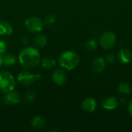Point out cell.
<instances>
[{
    "label": "cell",
    "instance_id": "obj_24",
    "mask_svg": "<svg viewBox=\"0 0 132 132\" xmlns=\"http://www.w3.org/2000/svg\"><path fill=\"white\" fill-rule=\"evenodd\" d=\"M29 41V38H28V36H22V37L21 38V43H22V45L26 46V45L28 44Z\"/></svg>",
    "mask_w": 132,
    "mask_h": 132
},
{
    "label": "cell",
    "instance_id": "obj_6",
    "mask_svg": "<svg viewBox=\"0 0 132 132\" xmlns=\"http://www.w3.org/2000/svg\"><path fill=\"white\" fill-rule=\"evenodd\" d=\"M99 42H100V45L105 50L111 49L116 43V35L111 31L105 32L101 36Z\"/></svg>",
    "mask_w": 132,
    "mask_h": 132
},
{
    "label": "cell",
    "instance_id": "obj_10",
    "mask_svg": "<svg viewBox=\"0 0 132 132\" xmlns=\"http://www.w3.org/2000/svg\"><path fill=\"white\" fill-rule=\"evenodd\" d=\"M106 65V61L102 57L95 58L91 63V69L94 73H101L104 70Z\"/></svg>",
    "mask_w": 132,
    "mask_h": 132
},
{
    "label": "cell",
    "instance_id": "obj_4",
    "mask_svg": "<svg viewBox=\"0 0 132 132\" xmlns=\"http://www.w3.org/2000/svg\"><path fill=\"white\" fill-rule=\"evenodd\" d=\"M25 26L28 31L33 32V33H37L43 30V22L39 17L31 16L26 19Z\"/></svg>",
    "mask_w": 132,
    "mask_h": 132
},
{
    "label": "cell",
    "instance_id": "obj_3",
    "mask_svg": "<svg viewBox=\"0 0 132 132\" xmlns=\"http://www.w3.org/2000/svg\"><path fill=\"white\" fill-rule=\"evenodd\" d=\"M15 80L13 75L5 70L0 71V90L5 94L15 89Z\"/></svg>",
    "mask_w": 132,
    "mask_h": 132
},
{
    "label": "cell",
    "instance_id": "obj_17",
    "mask_svg": "<svg viewBox=\"0 0 132 132\" xmlns=\"http://www.w3.org/2000/svg\"><path fill=\"white\" fill-rule=\"evenodd\" d=\"M33 43L39 48L44 47L47 43V38L43 35H37L33 40Z\"/></svg>",
    "mask_w": 132,
    "mask_h": 132
},
{
    "label": "cell",
    "instance_id": "obj_20",
    "mask_svg": "<svg viewBox=\"0 0 132 132\" xmlns=\"http://www.w3.org/2000/svg\"><path fill=\"white\" fill-rule=\"evenodd\" d=\"M85 47L88 51H94L97 47V43L95 39H89L86 43Z\"/></svg>",
    "mask_w": 132,
    "mask_h": 132
},
{
    "label": "cell",
    "instance_id": "obj_23",
    "mask_svg": "<svg viewBox=\"0 0 132 132\" xmlns=\"http://www.w3.org/2000/svg\"><path fill=\"white\" fill-rule=\"evenodd\" d=\"M114 60H115V56H114V55L111 54V53L106 55L105 61H106L107 63H112L114 62Z\"/></svg>",
    "mask_w": 132,
    "mask_h": 132
},
{
    "label": "cell",
    "instance_id": "obj_7",
    "mask_svg": "<svg viewBox=\"0 0 132 132\" xmlns=\"http://www.w3.org/2000/svg\"><path fill=\"white\" fill-rule=\"evenodd\" d=\"M2 102L8 105H15L20 102V96L17 92L13 90L5 93L2 98Z\"/></svg>",
    "mask_w": 132,
    "mask_h": 132
},
{
    "label": "cell",
    "instance_id": "obj_2",
    "mask_svg": "<svg viewBox=\"0 0 132 132\" xmlns=\"http://www.w3.org/2000/svg\"><path fill=\"white\" fill-rule=\"evenodd\" d=\"M60 66L66 70H71L77 67L80 63V56L73 51L67 50L60 54L59 57Z\"/></svg>",
    "mask_w": 132,
    "mask_h": 132
},
{
    "label": "cell",
    "instance_id": "obj_21",
    "mask_svg": "<svg viewBox=\"0 0 132 132\" xmlns=\"http://www.w3.org/2000/svg\"><path fill=\"white\" fill-rule=\"evenodd\" d=\"M55 22H56V18L53 14L47 15L44 19V23L47 26H52L55 23Z\"/></svg>",
    "mask_w": 132,
    "mask_h": 132
},
{
    "label": "cell",
    "instance_id": "obj_5",
    "mask_svg": "<svg viewBox=\"0 0 132 132\" xmlns=\"http://www.w3.org/2000/svg\"><path fill=\"white\" fill-rule=\"evenodd\" d=\"M41 78V74L39 73H32L28 71H22L17 76V80L23 85H31L36 80Z\"/></svg>",
    "mask_w": 132,
    "mask_h": 132
},
{
    "label": "cell",
    "instance_id": "obj_13",
    "mask_svg": "<svg viewBox=\"0 0 132 132\" xmlns=\"http://www.w3.org/2000/svg\"><path fill=\"white\" fill-rule=\"evenodd\" d=\"M13 32L12 26L5 20H0V36H10Z\"/></svg>",
    "mask_w": 132,
    "mask_h": 132
},
{
    "label": "cell",
    "instance_id": "obj_1",
    "mask_svg": "<svg viewBox=\"0 0 132 132\" xmlns=\"http://www.w3.org/2000/svg\"><path fill=\"white\" fill-rule=\"evenodd\" d=\"M20 65L25 69H34L41 62V56L37 49L27 46L22 50L19 54Z\"/></svg>",
    "mask_w": 132,
    "mask_h": 132
},
{
    "label": "cell",
    "instance_id": "obj_16",
    "mask_svg": "<svg viewBox=\"0 0 132 132\" xmlns=\"http://www.w3.org/2000/svg\"><path fill=\"white\" fill-rule=\"evenodd\" d=\"M41 65L42 67L46 70H50L56 66V60L53 58V57H44L42 60H41Z\"/></svg>",
    "mask_w": 132,
    "mask_h": 132
},
{
    "label": "cell",
    "instance_id": "obj_26",
    "mask_svg": "<svg viewBox=\"0 0 132 132\" xmlns=\"http://www.w3.org/2000/svg\"><path fill=\"white\" fill-rule=\"evenodd\" d=\"M2 65V54L0 53V67Z\"/></svg>",
    "mask_w": 132,
    "mask_h": 132
},
{
    "label": "cell",
    "instance_id": "obj_15",
    "mask_svg": "<svg viewBox=\"0 0 132 132\" xmlns=\"http://www.w3.org/2000/svg\"><path fill=\"white\" fill-rule=\"evenodd\" d=\"M16 63V58L15 56L6 53L2 56V64H4L5 67H12L14 66Z\"/></svg>",
    "mask_w": 132,
    "mask_h": 132
},
{
    "label": "cell",
    "instance_id": "obj_12",
    "mask_svg": "<svg viewBox=\"0 0 132 132\" xmlns=\"http://www.w3.org/2000/svg\"><path fill=\"white\" fill-rule=\"evenodd\" d=\"M118 101L117 98L114 97H107L102 103L103 108L107 111H113L118 108Z\"/></svg>",
    "mask_w": 132,
    "mask_h": 132
},
{
    "label": "cell",
    "instance_id": "obj_11",
    "mask_svg": "<svg viewBox=\"0 0 132 132\" xmlns=\"http://www.w3.org/2000/svg\"><path fill=\"white\" fill-rule=\"evenodd\" d=\"M132 55L130 50L123 48L121 49L118 53V60L121 63H128L131 61Z\"/></svg>",
    "mask_w": 132,
    "mask_h": 132
},
{
    "label": "cell",
    "instance_id": "obj_25",
    "mask_svg": "<svg viewBox=\"0 0 132 132\" xmlns=\"http://www.w3.org/2000/svg\"><path fill=\"white\" fill-rule=\"evenodd\" d=\"M128 112L130 114V115L132 117V100H131L128 104Z\"/></svg>",
    "mask_w": 132,
    "mask_h": 132
},
{
    "label": "cell",
    "instance_id": "obj_8",
    "mask_svg": "<svg viewBox=\"0 0 132 132\" xmlns=\"http://www.w3.org/2000/svg\"><path fill=\"white\" fill-rule=\"evenodd\" d=\"M52 80L55 84H56L58 86H62L67 81V75L63 70L57 69L53 72Z\"/></svg>",
    "mask_w": 132,
    "mask_h": 132
},
{
    "label": "cell",
    "instance_id": "obj_22",
    "mask_svg": "<svg viewBox=\"0 0 132 132\" xmlns=\"http://www.w3.org/2000/svg\"><path fill=\"white\" fill-rule=\"evenodd\" d=\"M8 49V45L7 43L5 40L0 39V53L4 54Z\"/></svg>",
    "mask_w": 132,
    "mask_h": 132
},
{
    "label": "cell",
    "instance_id": "obj_18",
    "mask_svg": "<svg viewBox=\"0 0 132 132\" xmlns=\"http://www.w3.org/2000/svg\"><path fill=\"white\" fill-rule=\"evenodd\" d=\"M118 93L121 94L128 95L131 93V90L128 84H127L125 83H121L118 87Z\"/></svg>",
    "mask_w": 132,
    "mask_h": 132
},
{
    "label": "cell",
    "instance_id": "obj_14",
    "mask_svg": "<svg viewBox=\"0 0 132 132\" xmlns=\"http://www.w3.org/2000/svg\"><path fill=\"white\" fill-rule=\"evenodd\" d=\"M31 126L36 130H41L46 125V120L40 116H35L31 120Z\"/></svg>",
    "mask_w": 132,
    "mask_h": 132
},
{
    "label": "cell",
    "instance_id": "obj_19",
    "mask_svg": "<svg viewBox=\"0 0 132 132\" xmlns=\"http://www.w3.org/2000/svg\"><path fill=\"white\" fill-rule=\"evenodd\" d=\"M36 97V92L34 90H29L24 94V98L27 102H32Z\"/></svg>",
    "mask_w": 132,
    "mask_h": 132
},
{
    "label": "cell",
    "instance_id": "obj_9",
    "mask_svg": "<svg viewBox=\"0 0 132 132\" xmlns=\"http://www.w3.org/2000/svg\"><path fill=\"white\" fill-rule=\"evenodd\" d=\"M81 108L87 113H93L97 108L96 100L91 97L84 99L81 103Z\"/></svg>",
    "mask_w": 132,
    "mask_h": 132
},
{
    "label": "cell",
    "instance_id": "obj_27",
    "mask_svg": "<svg viewBox=\"0 0 132 132\" xmlns=\"http://www.w3.org/2000/svg\"><path fill=\"white\" fill-rule=\"evenodd\" d=\"M50 131H56V132H57V131H57V130H50Z\"/></svg>",
    "mask_w": 132,
    "mask_h": 132
}]
</instances>
